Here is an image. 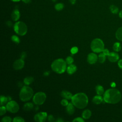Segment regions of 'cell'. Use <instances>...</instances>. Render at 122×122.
I'll return each mask as SVG.
<instances>
[{
    "label": "cell",
    "mask_w": 122,
    "mask_h": 122,
    "mask_svg": "<svg viewBox=\"0 0 122 122\" xmlns=\"http://www.w3.org/2000/svg\"><path fill=\"white\" fill-rule=\"evenodd\" d=\"M11 119L10 117L9 116H5L2 118L1 119V121L3 122H10L11 121Z\"/></svg>",
    "instance_id": "32"
},
{
    "label": "cell",
    "mask_w": 122,
    "mask_h": 122,
    "mask_svg": "<svg viewBox=\"0 0 122 122\" xmlns=\"http://www.w3.org/2000/svg\"><path fill=\"white\" fill-rule=\"evenodd\" d=\"M61 95L62 97H63L64 98L66 99L67 100H70L71 99V98L72 97V94L69 92L67 91H63L61 92Z\"/></svg>",
    "instance_id": "17"
},
{
    "label": "cell",
    "mask_w": 122,
    "mask_h": 122,
    "mask_svg": "<svg viewBox=\"0 0 122 122\" xmlns=\"http://www.w3.org/2000/svg\"><path fill=\"white\" fill-rule=\"evenodd\" d=\"M107 58L110 61L115 62L119 60V55L115 52H110L109 54L107 56Z\"/></svg>",
    "instance_id": "11"
},
{
    "label": "cell",
    "mask_w": 122,
    "mask_h": 122,
    "mask_svg": "<svg viewBox=\"0 0 122 122\" xmlns=\"http://www.w3.org/2000/svg\"><path fill=\"white\" fill-rule=\"evenodd\" d=\"M7 110L11 113H16L19 110V105L17 102L14 101L9 102L6 105Z\"/></svg>",
    "instance_id": "8"
},
{
    "label": "cell",
    "mask_w": 122,
    "mask_h": 122,
    "mask_svg": "<svg viewBox=\"0 0 122 122\" xmlns=\"http://www.w3.org/2000/svg\"><path fill=\"white\" fill-rule=\"evenodd\" d=\"M77 70L76 66L74 64H70V65L67 68V72L69 74H72L74 73Z\"/></svg>",
    "instance_id": "15"
},
{
    "label": "cell",
    "mask_w": 122,
    "mask_h": 122,
    "mask_svg": "<svg viewBox=\"0 0 122 122\" xmlns=\"http://www.w3.org/2000/svg\"><path fill=\"white\" fill-rule=\"evenodd\" d=\"M33 94V91L30 87L28 86H24L20 90L19 97L21 101L27 102L32 98Z\"/></svg>",
    "instance_id": "4"
},
{
    "label": "cell",
    "mask_w": 122,
    "mask_h": 122,
    "mask_svg": "<svg viewBox=\"0 0 122 122\" xmlns=\"http://www.w3.org/2000/svg\"><path fill=\"white\" fill-rule=\"evenodd\" d=\"M14 31L20 36L25 35L27 32V26L26 24L21 21L16 22L13 26Z\"/></svg>",
    "instance_id": "6"
},
{
    "label": "cell",
    "mask_w": 122,
    "mask_h": 122,
    "mask_svg": "<svg viewBox=\"0 0 122 122\" xmlns=\"http://www.w3.org/2000/svg\"><path fill=\"white\" fill-rule=\"evenodd\" d=\"M103 100V98L99 95L95 96L92 99V102L95 104H99L101 103Z\"/></svg>",
    "instance_id": "16"
},
{
    "label": "cell",
    "mask_w": 122,
    "mask_h": 122,
    "mask_svg": "<svg viewBox=\"0 0 122 122\" xmlns=\"http://www.w3.org/2000/svg\"><path fill=\"white\" fill-rule=\"evenodd\" d=\"M113 50L115 52H118L121 51V43L119 42H116L113 44V47H112Z\"/></svg>",
    "instance_id": "23"
},
{
    "label": "cell",
    "mask_w": 122,
    "mask_h": 122,
    "mask_svg": "<svg viewBox=\"0 0 122 122\" xmlns=\"http://www.w3.org/2000/svg\"><path fill=\"white\" fill-rule=\"evenodd\" d=\"M70 3L72 4V5H73L74 4H75L76 3V0H69Z\"/></svg>",
    "instance_id": "40"
},
{
    "label": "cell",
    "mask_w": 122,
    "mask_h": 122,
    "mask_svg": "<svg viewBox=\"0 0 122 122\" xmlns=\"http://www.w3.org/2000/svg\"><path fill=\"white\" fill-rule=\"evenodd\" d=\"M64 7V5L63 3L59 2L56 3L54 6V8L57 11H61L63 10Z\"/></svg>",
    "instance_id": "24"
},
{
    "label": "cell",
    "mask_w": 122,
    "mask_h": 122,
    "mask_svg": "<svg viewBox=\"0 0 122 122\" xmlns=\"http://www.w3.org/2000/svg\"><path fill=\"white\" fill-rule=\"evenodd\" d=\"M71 102L76 108L83 109L87 106L88 103V98L87 95L82 92L78 93L72 96Z\"/></svg>",
    "instance_id": "2"
},
{
    "label": "cell",
    "mask_w": 122,
    "mask_h": 122,
    "mask_svg": "<svg viewBox=\"0 0 122 122\" xmlns=\"http://www.w3.org/2000/svg\"><path fill=\"white\" fill-rule=\"evenodd\" d=\"M119 16L120 18L122 19V10H120V11H119Z\"/></svg>",
    "instance_id": "43"
},
{
    "label": "cell",
    "mask_w": 122,
    "mask_h": 122,
    "mask_svg": "<svg viewBox=\"0 0 122 122\" xmlns=\"http://www.w3.org/2000/svg\"><path fill=\"white\" fill-rule=\"evenodd\" d=\"M33 108V105L31 102L26 103L23 107V109L26 112H29L31 111Z\"/></svg>",
    "instance_id": "20"
},
{
    "label": "cell",
    "mask_w": 122,
    "mask_h": 122,
    "mask_svg": "<svg viewBox=\"0 0 122 122\" xmlns=\"http://www.w3.org/2000/svg\"><path fill=\"white\" fill-rule=\"evenodd\" d=\"M24 66V61L23 59H20L15 61L13 64V68L15 70H21Z\"/></svg>",
    "instance_id": "10"
},
{
    "label": "cell",
    "mask_w": 122,
    "mask_h": 122,
    "mask_svg": "<svg viewBox=\"0 0 122 122\" xmlns=\"http://www.w3.org/2000/svg\"><path fill=\"white\" fill-rule=\"evenodd\" d=\"M122 94L120 92L115 88L107 90L103 94V101L108 103L116 104L121 100Z\"/></svg>",
    "instance_id": "1"
},
{
    "label": "cell",
    "mask_w": 122,
    "mask_h": 122,
    "mask_svg": "<svg viewBox=\"0 0 122 122\" xmlns=\"http://www.w3.org/2000/svg\"><path fill=\"white\" fill-rule=\"evenodd\" d=\"M61 104H62V105L64 106H66L68 104V102L67 101V99H62L61 102Z\"/></svg>",
    "instance_id": "33"
},
{
    "label": "cell",
    "mask_w": 122,
    "mask_h": 122,
    "mask_svg": "<svg viewBox=\"0 0 122 122\" xmlns=\"http://www.w3.org/2000/svg\"><path fill=\"white\" fill-rule=\"evenodd\" d=\"M118 65L121 69H122V59H120L118 60Z\"/></svg>",
    "instance_id": "37"
},
{
    "label": "cell",
    "mask_w": 122,
    "mask_h": 122,
    "mask_svg": "<svg viewBox=\"0 0 122 122\" xmlns=\"http://www.w3.org/2000/svg\"><path fill=\"white\" fill-rule=\"evenodd\" d=\"M33 81V78L32 77H27L24 79V83L27 85L30 84Z\"/></svg>",
    "instance_id": "26"
},
{
    "label": "cell",
    "mask_w": 122,
    "mask_h": 122,
    "mask_svg": "<svg viewBox=\"0 0 122 122\" xmlns=\"http://www.w3.org/2000/svg\"><path fill=\"white\" fill-rule=\"evenodd\" d=\"M11 17L13 21H17L20 18V12L17 9H14L11 14Z\"/></svg>",
    "instance_id": "13"
},
{
    "label": "cell",
    "mask_w": 122,
    "mask_h": 122,
    "mask_svg": "<svg viewBox=\"0 0 122 122\" xmlns=\"http://www.w3.org/2000/svg\"><path fill=\"white\" fill-rule=\"evenodd\" d=\"M110 10L111 11V12L114 14H117L118 13H119V8L115 6V5H110V7H109Z\"/></svg>",
    "instance_id": "22"
},
{
    "label": "cell",
    "mask_w": 122,
    "mask_h": 122,
    "mask_svg": "<svg viewBox=\"0 0 122 122\" xmlns=\"http://www.w3.org/2000/svg\"><path fill=\"white\" fill-rule=\"evenodd\" d=\"M74 105L72 104V103H69L66 106V110L67 112L70 114L71 115L73 114L75 111V108H74Z\"/></svg>",
    "instance_id": "14"
},
{
    "label": "cell",
    "mask_w": 122,
    "mask_h": 122,
    "mask_svg": "<svg viewBox=\"0 0 122 122\" xmlns=\"http://www.w3.org/2000/svg\"><path fill=\"white\" fill-rule=\"evenodd\" d=\"M106 60V55L103 53H100L98 56V60L99 62L102 63H103Z\"/></svg>",
    "instance_id": "25"
},
{
    "label": "cell",
    "mask_w": 122,
    "mask_h": 122,
    "mask_svg": "<svg viewBox=\"0 0 122 122\" xmlns=\"http://www.w3.org/2000/svg\"><path fill=\"white\" fill-rule=\"evenodd\" d=\"M52 1H53V2H55L57 0H51Z\"/></svg>",
    "instance_id": "45"
},
{
    "label": "cell",
    "mask_w": 122,
    "mask_h": 122,
    "mask_svg": "<svg viewBox=\"0 0 122 122\" xmlns=\"http://www.w3.org/2000/svg\"><path fill=\"white\" fill-rule=\"evenodd\" d=\"M102 52L106 56H108L109 54V53H110V51H109L107 49H104V50H103V51Z\"/></svg>",
    "instance_id": "36"
},
{
    "label": "cell",
    "mask_w": 122,
    "mask_h": 122,
    "mask_svg": "<svg viewBox=\"0 0 122 122\" xmlns=\"http://www.w3.org/2000/svg\"><path fill=\"white\" fill-rule=\"evenodd\" d=\"M46 95L43 92H38L34 94L33 97V102L36 105H41L45 101Z\"/></svg>",
    "instance_id": "7"
},
{
    "label": "cell",
    "mask_w": 122,
    "mask_h": 122,
    "mask_svg": "<svg viewBox=\"0 0 122 122\" xmlns=\"http://www.w3.org/2000/svg\"><path fill=\"white\" fill-rule=\"evenodd\" d=\"M7 101H8L7 97L3 95H1L0 96V105L1 106L5 104L7 102Z\"/></svg>",
    "instance_id": "27"
},
{
    "label": "cell",
    "mask_w": 122,
    "mask_h": 122,
    "mask_svg": "<svg viewBox=\"0 0 122 122\" xmlns=\"http://www.w3.org/2000/svg\"><path fill=\"white\" fill-rule=\"evenodd\" d=\"M92 115L91 111L89 109L84 110L82 113V117L84 119H88L90 118Z\"/></svg>",
    "instance_id": "18"
},
{
    "label": "cell",
    "mask_w": 122,
    "mask_h": 122,
    "mask_svg": "<svg viewBox=\"0 0 122 122\" xmlns=\"http://www.w3.org/2000/svg\"><path fill=\"white\" fill-rule=\"evenodd\" d=\"M22 0L24 3H25L26 4L30 3L31 1V0Z\"/></svg>",
    "instance_id": "39"
},
{
    "label": "cell",
    "mask_w": 122,
    "mask_h": 122,
    "mask_svg": "<svg viewBox=\"0 0 122 122\" xmlns=\"http://www.w3.org/2000/svg\"><path fill=\"white\" fill-rule=\"evenodd\" d=\"M91 48L94 52H102L104 49V44L101 39L99 38H96L92 41L91 44Z\"/></svg>",
    "instance_id": "5"
},
{
    "label": "cell",
    "mask_w": 122,
    "mask_h": 122,
    "mask_svg": "<svg viewBox=\"0 0 122 122\" xmlns=\"http://www.w3.org/2000/svg\"><path fill=\"white\" fill-rule=\"evenodd\" d=\"M13 122H24L25 120L21 117L17 116L13 118V120L12 121Z\"/></svg>",
    "instance_id": "28"
},
{
    "label": "cell",
    "mask_w": 122,
    "mask_h": 122,
    "mask_svg": "<svg viewBox=\"0 0 122 122\" xmlns=\"http://www.w3.org/2000/svg\"><path fill=\"white\" fill-rule=\"evenodd\" d=\"M11 1H13V2H19V1H20V0H10Z\"/></svg>",
    "instance_id": "44"
},
{
    "label": "cell",
    "mask_w": 122,
    "mask_h": 122,
    "mask_svg": "<svg viewBox=\"0 0 122 122\" xmlns=\"http://www.w3.org/2000/svg\"><path fill=\"white\" fill-rule=\"evenodd\" d=\"M98 60V56L94 53H90L87 56V61L91 64H94Z\"/></svg>",
    "instance_id": "12"
},
{
    "label": "cell",
    "mask_w": 122,
    "mask_h": 122,
    "mask_svg": "<svg viewBox=\"0 0 122 122\" xmlns=\"http://www.w3.org/2000/svg\"><path fill=\"white\" fill-rule=\"evenodd\" d=\"M6 107H4V106H1L0 107V116H2L4 115L6 112Z\"/></svg>",
    "instance_id": "30"
},
{
    "label": "cell",
    "mask_w": 122,
    "mask_h": 122,
    "mask_svg": "<svg viewBox=\"0 0 122 122\" xmlns=\"http://www.w3.org/2000/svg\"><path fill=\"white\" fill-rule=\"evenodd\" d=\"M11 40H12L13 42H15L16 43L18 44V43H19L20 42V40L19 38H18V36H16V35H13V36H12V37H11Z\"/></svg>",
    "instance_id": "29"
},
{
    "label": "cell",
    "mask_w": 122,
    "mask_h": 122,
    "mask_svg": "<svg viewBox=\"0 0 122 122\" xmlns=\"http://www.w3.org/2000/svg\"><path fill=\"white\" fill-rule=\"evenodd\" d=\"M48 120L50 122H52V121H53L54 120H53V116L51 115H49L48 116Z\"/></svg>",
    "instance_id": "38"
},
{
    "label": "cell",
    "mask_w": 122,
    "mask_h": 122,
    "mask_svg": "<svg viewBox=\"0 0 122 122\" xmlns=\"http://www.w3.org/2000/svg\"><path fill=\"white\" fill-rule=\"evenodd\" d=\"M111 87H112V88H114V87L116 86V84H115V82H112V83H111Z\"/></svg>",
    "instance_id": "42"
},
{
    "label": "cell",
    "mask_w": 122,
    "mask_h": 122,
    "mask_svg": "<svg viewBox=\"0 0 122 122\" xmlns=\"http://www.w3.org/2000/svg\"><path fill=\"white\" fill-rule=\"evenodd\" d=\"M26 57V54L25 52H22L21 53V59H24L25 58V57Z\"/></svg>",
    "instance_id": "41"
},
{
    "label": "cell",
    "mask_w": 122,
    "mask_h": 122,
    "mask_svg": "<svg viewBox=\"0 0 122 122\" xmlns=\"http://www.w3.org/2000/svg\"><path fill=\"white\" fill-rule=\"evenodd\" d=\"M72 122H84V119H83V118H81V117H77V118H75L73 121Z\"/></svg>",
    "instance_id": "34"
},
{
    "label": "cell",
    "mask_w": 122,
    "mask_h": 122,
    "mask_svg": "<svg viewBox=\"0 0 122 122\" xmlns=\"http://www.w3.org/2000/svg\"><path fill=\"white\" fill-rule=\"evenodd\" d=\"M115 37L117 40L122 41V26L119 28L115 33Z\"/></svg>",
    "instance_id": "19"
},
{
    "label": "cell",
    "mask_w": 122,
    "mask_h": 122,
    "mask_svg": "<svg viewBox=\"0 0 122 122\" xmlns=\"http://www.w3.org/2000/svg\"><path fill=\"white\" fill-rule=\"evenodd\" d=\"M47 117V114L45 112H40L36 114L34 119L37 122H43L46 121Z\"/></svg>",
    "instance_id": "9"
},
{
    "label": "cell",
    "mask_w": 122,
    "mask_h": 122,
    "mask_svg": "<svg viewBox=\"0 0 122 122\" xmlns=\"http://www.w3.org/2000/svg\"><path fill=\"white\" fill-rule=\"evenodd\" d=\"M96 89V93L98 95H102L103 94H104V89L103 88V87L101 85H98L96 86L95 88Z\"/></svg>",
    "instance_id": "21"
},
{
    "label": "cell",
    "mask_w": 122,
    "mask_h": 122,
    "mask_svg": "<svg viewBox=\"0 0 122 122\" xmlns=\"http://www.w3.org/2000/svg\"><path fill=\"white\" fill-rule=\"evenodd\" d=\"M65 61H66L67 64H69V65L71 64L73 62V59L71 57V56H68L66 59Z\"/></svg>",
    "instance_id": "31"
},
{
    "label": "cell",
    "mask_w": 122,
    "mask_h": 122,
    "mask_svg": "<svg viewBox=\"0 0 122 122\" xmlns=\"http://www.w3.org/2000/svg\"><path fill=\"white\" fill-rule=\"evenodd\" d=\"M78 49L76 47H73L71 50V52L72 54H75L78 52Z\"/></svg>",
    "instance_id": "35"
},
{
    "label": "cell",
    "mask_w": 122,
    "mask_h": 122,
    "mask_svg": "<svg viewBox=\"0 0 122 122\" xmlns=\"http://www.w3.org/2000/svg\"><path fill=\"white\" fill-rule=\"evenodd\" d=\"M52 70L56 73L61 74L63 73L66 68V62L62 59H58L54 61L51 65Z\"/></svg>",
    "instance_id": "3"
}]
</instances>
